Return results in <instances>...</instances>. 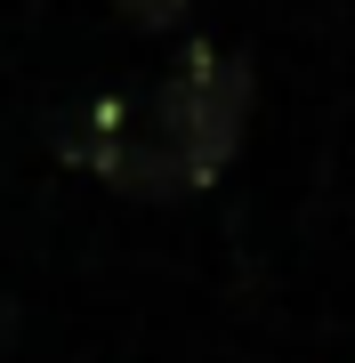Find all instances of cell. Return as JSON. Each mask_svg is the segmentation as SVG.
Here are the masks:
<instances>
[{"label": "cell", "instance_id": "1", "mask_svg": "<svg viewBox=\"0 0 355 363\" xmlns=\"http://www.w3.org/2000/svg\"><path fill=\"white\" fill-rule=\"evenodd\" d=\"M250 121V65L226 49H186L170 81L145 105V130L121 121V105L81 113V130H65V154L89 162L121 194H202L242 145Z\"/></svg>", "mask_w": 355, "mask_h": 363}, {"label": "cell", "instance_id": "2", "mask_svg": "<svg viewBox=\"0 0 355 363\" xmlns=\"http://www.w3.org/2000/svg\"><path fill=\"white\" fill-rule=\"evenodd\" d=\"M113 9L130 16V25H154V33H162V25H178V16L194 9V0H113Z\"/></svg>", "mask_w": 355, "mask_h": 363}]
</instances>
